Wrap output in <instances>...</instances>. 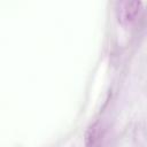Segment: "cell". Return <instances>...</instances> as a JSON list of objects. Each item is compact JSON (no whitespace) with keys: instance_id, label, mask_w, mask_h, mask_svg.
<instances>
[{"instance_id":"cell-1","label":"cell","mask_w":147,"mask_h":147,"mask_svg":"<svg viewBox=\"0 0 147 147\" xmlns=\"http://www.w3.org/2000/svg\"><path fill=\"white\" fill-rule=\"evenodd\" d=\"M141 7H142L141 1H121V2H118L117 9H116L118 22L124 26L131 25L139 16V14L141 11Z\"/></svg>"},{"instance_id":"cell-2","label":"cell","mask_w":147,"mask_h":147,"mask_svg":"<svg viewBox=\"0 0 147 147\" xmlns=\"http://www.w3.org/2000/svg\"><path fill=\"white\" fill-rule=\"evenodd\" d=\"M106 137V129L100 121H95L92 123L85 134H84V142L85 147H102Z\"/></svg>"}]
</instances>
